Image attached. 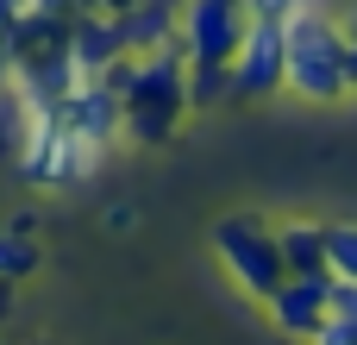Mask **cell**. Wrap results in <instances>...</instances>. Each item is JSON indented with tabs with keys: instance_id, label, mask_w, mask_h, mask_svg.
I'll use <instances>...</instances> for the list:
<instances>
[{
	"instance_id": "30bf717a",
	"label": "cell",
	"mask_w": 357,
	"mask_h": 345,
	"mask_svg": "<svg viewBox=\"0 0 357 345\" xmlns=\"http://www.w3.org/2000/svg\"><path fill=\"white\" fill-rule=\"evenodd\" d=\"M326 264H333V277L357 283V226H326Z\"/></svg>"
},
{
	"instance_id": "3957f363",
	"label": "cell",
	"mask_w": 357,
	"mask_h": 345,
	"mask_svg": "<svg viewBox=\"0 0 357 345\" xmlns=\"http://www.w3.org/2000/svg\"><path fill=\"white\" fill-rule=\"evenodd\" d=\"M213 258L226 264V277H232L251 302H270V295L289 283L276 226H270L264 214H226V220L213 226Z\"/></svg>"
},
{
	"instance_id": "8fae6325",
	"label": "cell",
	"mask_w": 357,
	"mask_h": 345,
	"mask_svg": "<svg viewBox=\"0 0 357 345\" xmlns=\"http://www.w3.org/2000/svg\"><path fill=\"white\" fill-rule=\"evenodd\" d=\"M307 345H357V321H339V314H326L320 327H314V339Z\"/></svg>"
},
{
	"instance_id": "7c38bea8",
	"label": "cell",
	"mask_w": 357,
	"mask_h": 345,
	"mask_svg": "<svg viewBox=\"0 0 357 345\" xmlns=\"http://www.w3.org/2000/svg\"><path fill=\"white\" fill-rule=\"evenodd\" d=\"M339 25H345V57H351V88H357V6L339 19Z\"/></svg>"
},
{
	"instance_id": "6da1fadb",
	"label": "cell",
	"mask_w": 357,
	"mask_h": 345,
	"mask_svg": "<svg viewBox=\"0 0 357 345\" xmlns=\"http://www.w3.org/2000/svg\"><path fill=\"white\" fill-rule=\"evenodd\" d=\"M282 88H295L307 101H345L351 94L345 25L326 6H295L282 19Z\"/></svg>"
},
{
	"instance_id": "5b68a950",
	"label": "cell",
	"mask_w": 357,
	"mask_h": 345,
	"mask_svg": "<svg viewBox=\"0 0 357 345\" xmlns=\"http://www.w3.org/2000/svg\"><path fill=\"white\" fill-rule=\"evenodd\" d=\"M282 88V19H251L232 50V94L257 101Z\"/></svg>"
},
{
	"instance_id": "8992f818",
	"label": "cell",
	"mask_w": 357,
	"mask_h": 345,
	"mask_svg": "<svg viewBox=\"0 0 357 345\" xmlns=\"http://www.w3.org/2000/svg\"><path fill=\"white\" fill-rule=\"evenodd\" d=\"M326 283L333 277H289L264 308H270V321H276V333H289V339H314V327L326 321Z\"/></svg>"
},
{
	"instance_id": "52a82bcc",
	"label": "cell",
	"mask_w": 357,
	"mask_h": 345,
	"mask_svg": "<svg viewBox=\"0 0 357 345\" xmlns=\"http://www.w3.org/2000/svg\"><path fill=\"white\" fill-rule=\"evenodd\" d=\"M176 13H182V6H169V0H132V6H119V13H113L119 44H126L132 57L176 44Z\"/></svg>"
},
{
	"instance_id": "4fadbf2b",
	"label": "cell",
	"mask_w": 357,
	"mask_h": 345,
	"mask_svg": "<svg viewBox=\"0 0 357 345\" xmlns=\"http://www.w3.org/2000/svg\"><path fill=\"white\" fill-rule=\"evenodd\" d=\"M0 88H13V50L0 44Z\"/></svg>"
},
{
	"instance_id": "277c9868",
	"label": "cell",
	"mask_w": 357,
	"mask_h": 345,
	"mask_svg": "<svg viewBox=\"0 0 357 345\" xmlns=\"http://www.w3.org/2000/svg\"><path fill=\"white\" fill-rule=\"evenodd\" d=\"M245 25H251L245 0H182V13H176V44H182L188 63H232Z\"/></svg>"
},
{
	"instance_id": "ba28073f",
	"label": "cell",
	"mask_w": 357,
	"mask_h": 345,
	"mask_svg": "<svg viewBox=\"0 0 357 345\" xmlns=\"http://www.w3.org/2000/svg\"><path fill=\"white\" fill-rule=\"evenodd\" d=\"M276 245H282L289 277H333V264H326V226H314V220H282V226H276Z\"/></svg>"
},
{
	"instance_id": "9c48e42d",
	"label": "cell",
	"mask_w": 357,
	"mask_h": 345,
	"mask_svg": "<svg viewBox=\"0 0 357 345\" xmlns=\"http://www.w3.org/2000/svg\"><path fill=\"white\" fill-rule=\"evenodd\" d=\"M31 270H38V245L19 239V233H0V277L19 283V277H31Z\"/></svg>"
},
{
	"instance_id": "7a4b0ae2",
	"label": "cell",
	"mask_w": 357,
	"mask_h": 345,
	"mask_svg": "<svg viewBox=\"0 0 357 345\" xmlns=\"http://www.w3.org/2000/svg\"><path fill=\"white\" fill-rule=\"evenodd\" d=\"M25 107V101H19ZM19 170L44 189H69L82 176L100 170V145H88L56 107H25V151H19Z\"/></svg>"
}]
</instances>
